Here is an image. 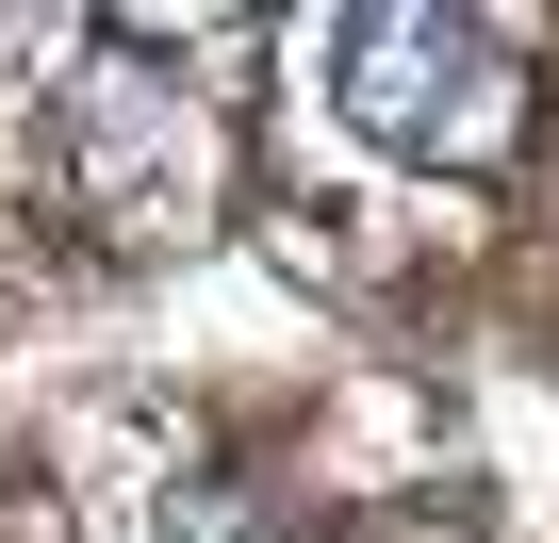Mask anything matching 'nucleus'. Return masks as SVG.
I'll return each mask as SVG.
<instances>
[{
	"label": "nucleus",
	"mask_w": 559,
	"mask_h": 543,
	"mask_svg": "<svg viewBox=\"0 0 559 543\" xmlns=\"http://www.w3.org/2000/svg\"><path fill=\"white\" fill-rule=\"evenodd\" d=\"M0 543H67V510L50 494H0Z\"/></svg>",
	"instance_id": "7ed1b4c3"
},
{
	"label": "nucleus",
	"mask_w": 559,
	"mask_h": 543,
	"mask_svg": "<svg viewBox=\"0 0 559 543\" xmlns=\"http://www.w3.org/2000/svg\"><path fill=\"white\" fill-rule=\"evenodd\" d=\"M34 198H67L116 263H148V247H198V231H214V198H230V132H214L198 83H148V67L99 34V50L50 67Z\"/></svg>",
	"instance_id": "f257e3e1"
},
{
	"label": "nucleus",
	"mask_w": 559,
	"mask_h": 543,
	"mask_svg": "<svg viewBox=\"0 0 559 543\" xmlns=\"http://www.w3.org/2000/svg\"><path fill=\"white\" fill-rule=\"evenodd\" d=\"M330 116L395 165H510L526 149V67L493 17H428V0H379V17L330 34Z\"/></svg>",
	"instance_id": "f03ea898"
}]
</instances>
